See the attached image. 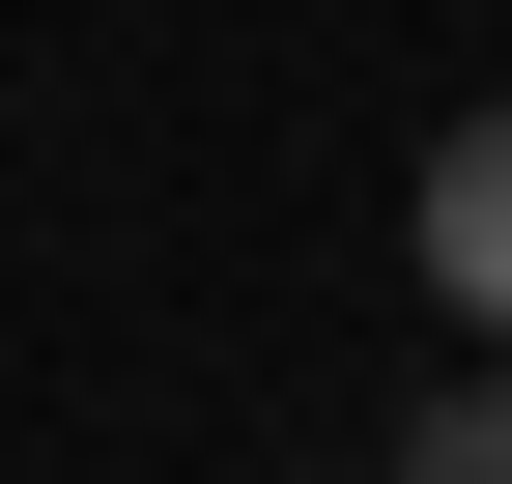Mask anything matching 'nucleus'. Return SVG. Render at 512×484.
I'll use <instances>...</instances> for the list:
<instances>
[{
	"mask_svg": "<svg viewBox=\"0 0 512 484\" xmlns=\"http://www.w3.org/2000/svg\"><path fill=\"white\" fill-rule=\"evenodd\" d=\"M399 257H427V314H456V342H512V114H456V143H427Z\"/></svg>",
	"mask_w": 512,
	"mask_h": 484,
	"instance_id": "obj_1",
	"label": "nucleus"
},
{
	"mask_svg": "<svg viewBox=\"0 0 512 484\" xmlns=\"http://www.w3.org/2000/svg\"><path fill=\"white\" fill-rule=\"evenodd\" d=\"M399 484H512V371H456V399H427V456Z\"/></svg>",
	"mask_w": 512,
	"mask_h": 484,
	"instance_id": "obj_2",
	"label": "nucleus"
}]
</instances>
